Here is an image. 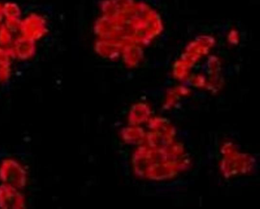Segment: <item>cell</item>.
Wrapping results in <instances>:
<instances>
[{
  "mask_svg": "<svg viewBox=\"0 0 260 209\" xmlns=\"http://www.w3.org/2000/svg\"><path fill=\"white\" fill-rule=\"evenodd\" d=\"M43 27L40 17L31 15L21 22L20 31L23 37L35 41L42 34Z\"/></svg>",
  "mask_w": 260,
  "mask_h": 209,
  "instance_id": "obj_1",
  "label": "cell"
},
{
  "mask_svg": "<svg viewBox=\"0 0 260 209\" xmlns=\"http://www.w3.org/2000/svg\"><path fill=\"white\" fill-rule=\"evenodd\" d=\"M12 54L19 59H25L32 57L35 52L34 40L22 36L14 42L11 49Z\"/></svg>",
  "mask_w": 260,
  "mask_h": 209,
  "instance_id": "obj_2",
  "label": "cell"
},
{
  "mask_svg": "<svg viewBox=\"0 0 260 209\" xmlns=\"http://www.w3.org/2000/svg\"><path fill=\"white\" fill-rule=\"evenodd\" d=\"M12 54L11 49L6 50L0 48V82L9 77L10 74L9 56Z\"/></svg>",
  "mask_w": 260,
  "mask_h": 209,
  "instance_id": "obj_3",
  "label": "cell"
},
{
  "mask_svg": "<svg viewBox=\"0 0 260 209\" xmlns=\"http://www.w3.org/2000/svg\"><path fill=\"white\" fill-rule=\"evenodd\" d=\"M3 12L8 20L18 19L20 16V11L19 8L13 5L6 6L3 9Z\"/></svg>",
  "mask_w": 260,
  "mask_h": 209,
  "instance_id": "obj_4",
  "label": "cell"
},
{
  "mask_svg": "<svg viewBox=\"0 0 260 209\" xmlns=\"http://www.w3.org/2000/svg\"><path fill=\"white\" fill-rule=\"evenodd\" d=\"M12 39V35L10 32V29L6 25H2L0 27V44L2 45H6L9 44Z\"/></svg>",
  "mask_w": 260,
  "mask_h": 209,
  "instance_id": "obj_5",
  "label": "cell"
},
{
  "mask_svg": "<svg viewBox=\"0 0 260 209\" xmlns=\"http://www.w3.org/2000/svg\"><path fill=\"white\" fill-rule=\"evenodd\" d=\"M3 9L0 8V22L1 21L2 18V15H3Z\"/></svg>",
  "mask_w": 260,
  "mask_h": 209,
  "instance_id": "obj_6",
  "label": "cell"
}]
</instances>
